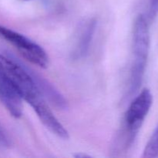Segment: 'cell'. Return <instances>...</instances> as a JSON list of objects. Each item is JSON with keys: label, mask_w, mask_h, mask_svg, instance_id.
<instances>
[{"label": "cell", "mask_w": 158, "mask_h": 158, "mask_svg": "<svg viewBox=\"0 0 158 158\" xmlns=\"http://www.w3.org/2000/svg\"><path fill=\"white\" fill-rule=\"evenodd\" d=\"M152 104L153 95L148 89H143L131 102L115 140L116 152H123L132 147Z\"/></svg>", "instance_id": "1"}, {"label": "cell", "mask_w": 158, "mask_h": 158, "mask_svg": "<svg viewBox=\"0 0 158 158\" xmlns=\"http://www.w3.org/2000/svg\"><path fill=\"white\" fill-rule=\"evenodd\" d=\"M150 50V31L148 20L139 15L134 22L133 32V59L128 94L133 95L143 81Z\"/></svg>", "instance_id": "2"}, {"label": "cell", "mask_w": 158, "mask_h": 158, "mask_svg": "<svg viewBox=\"0 0 158 158\" xmlns=\"http://www.w3.org/2000/svg\"><path fill=\"white\" fill-rule=\"evenodd\" d=\"M0 37L13 46L25 59L40 68L48 67L49 56L41 46L26 35L0 25Z\"/></svg>", "instance_id": "3"}, {"label": "cell", "mask_w": 158, "mask_h": 158, "mask_svg": "<svg viewBox=\"0 0 158 158\" xmlns=\"http://www.w3.org/2000/svg\"><path fill=\"white\" fill-rule=\"evenodd\" d=\"M0 100L9 114L18 119L23 115V99L15 86L0 72Z\"/></svg>", "instance_id": "4"}, {"label": "cell", "mask_w": 158, "mask_h": 158, "mask_svg": "<svg viewBox=\"0 0 158 158\" xmlns=\"http://www.w3.org/2000/svg\"><path fill=\"white\" fill-rule=\"evenodd\" d=\"M97 25V22L95 19H89L81 24L71 53L73 60H81L88 54L95 34Z\"/></svg>", "instance_id": "5"}, {"label": "cell", "mask_w": 158, "mask_h": 158, "mask_svg": "<svg viewBox=\"0 0 158 158\" xmlns=\"http://www.w3.org/2000/svg\"><path fill=\"white\" fill-rule=\"evenodd\" d=\"M143 157L147 158L158 157V126L143 150Z\"/></svg>", "instance_id": "6"}, {"label": "cell", "mask_w": 158, "mask_h": 158, "mask_svg": "<svg viewBox=\"0 0 158 158\" xmlns=\"http://www.w3.org/2000/svg\"><path fill=\"white\" fill-rule=\"evenodd\" d=\"M10 147V141L2 128L0 126V150H6Z\"/></svg>", "instance_id": "7"}, {"label": "cell", "mask_w": 158, "mask_h": 158, "mask_svg": "<svg viewBox=\"0 0 158 158\" xmlns=\"http://www.w3.org/2000/svg\"><path fill=\"white\" fill-rule=\"evenodd\" d=\"M158 15V0H150V15L154 18Z\"/></svg>", "instance_id": "8"}, {"label": "cell", "mask_w": 158, "mask_h": 158, "mask_svg": "<svg viewBox=\"0 0 158 158\" xmlns=\"http://www.w3.org/2000/svg\"><path fill=\"white\" fill-rule=\"evenodd\" d=\"M23 1H29V0H23Z\"/></svg>", "instance_id": "9"}]
</instances>
